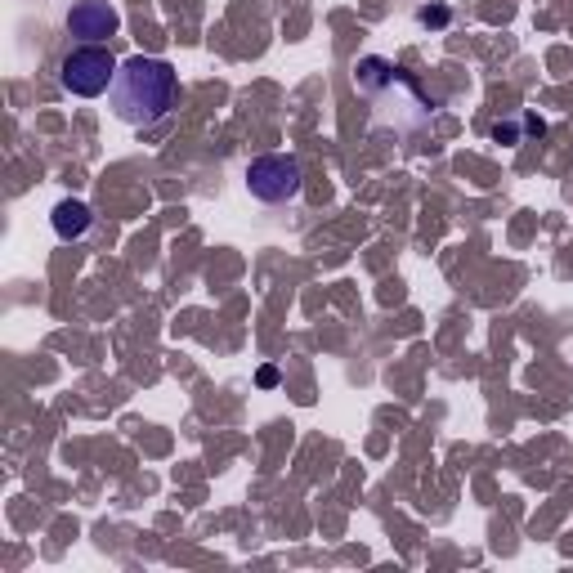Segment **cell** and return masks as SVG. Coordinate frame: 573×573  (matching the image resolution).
Instances as JSON below:
<instances>
[{
  "label": "cell",
  "instance_id": "1",
  "mask_svg": "<svg viewBox=\"0 0 573 573\" xmlns=\"http://www.w3.org/2000/svg\"><path fill=\"white\" fill-rule=\"evenodd\" d=\"M175 90H180V77H175V68L166 59L134 54V59H125L116 68L113 116L125 121V125H134V130H143V125L162 121V116L175 108Z\"/></svg>",
  "mask_w": 573,
  "mask_h": 573
},
{
  "label": "cell",
  "instance_id": "2",
  "mask_svg": "<svg viewBox=\"0 0 573 573\" xmlns=\"http://www.w3.org/2000/svg\"><path fill=\"white\" fill-rule=\"evenodd\" d=\"M116 68H121V63H116L104 45H77V50L63 54L59 81H63V90L77 95V99H99L104 90H113Z\"/></svg>",
  "mask_w": 573,
  "mask_h": 573
},
{
  "label": "cell",
  "instance_id": "3",
  "mask_svg": "<svg viewBox=\"0 0 573 573\" xmlns=\"http://www.w3.org/2000/svg\"><path fill=\"white\" fill-rule=\"evenodd\" d=\"M246 189L255 202H269V207H282V202H296L300 189H305V175H300V162L287 157V152H264L246 166Z\"/></svg>",
  "mask_w": 573,
  "mask_h": 573
},
{
  "label": "cell",
  "instance_id": "4",
  "mask_svg": "<svg viewBox=\"0 0 573 573\" xmlns=\"http://www.w3.org/2000/svg\"><path fill=\"white\" fill-rule=\"evenodd\" d=\"M116 27H121V14H116L108 0H77L68 9V36H77L81 45H104L113 41Z\"/></svg>",
  "mask_w": 573,
  "mask_h": 573
},
{
  "label": "cell",
  "instance_id": "5",
  "mask_svg": "<svg viewBox=\"0 0 573 573\" xmlns=\"http://www.w3.org/2000/svg\"><path fill=\"white\" fill-rule=\"evenodd\" d=\"M54 233L63 237V242H77V237H86L90 225H95V216H90V207L81 202V198H63L59 207H54Z\"/></svg>",
  "mask_w": 573,
  "mask_h": 573
},
{
  "label": "cell",
  "instance_id": "6",
  "mask_svg": "<svg viewBox=\"0 0 573 573\" xmlns=\"http://www.w3.org/2000/svg\"><path fill=\"white\" fill-rule=\"evenodd\" d=\"M417 23H421V27H448L453 14H448L444 5H421V9H417Z\"/></svg>",
  "mask_w": 573,
  "mask_h": 573
},
{
  "label": "cell",
  "instance_id": "7",
  "mask_svg": "<svg viewBox=\"0 0 573 573\" xmlns=\"http://www.w3.org/2000/svg\"><path fill=\"white\" fill-rule=\"evenodd\" d=\"M493 139H506V143H520V134H515V121H497V125H493Z\"/></svg>",
  "mask_w": 573,
  "mask_h": 573
},
{
  "label": "cell",
  "instance_id": "8",
  "mask_svg": "<svg viewBox=\"0 0 573 573\" xmlns=\"http://www.w3.org/2000/svg\"><path fill=\"white\" fill-rule=\"evenodd\" d=\"M255 381H260L264 390H273V385H278V367H260V372H255Z\"/></svg>",
  "mask_w": 573,
  "mask_h": 573
}]
</instances>
